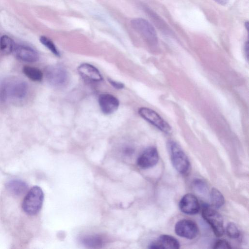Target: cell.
I'll return each mask as SVG.
<instances>
[{"instance_id":"1","label":"cell","mask_w":249,"mask_h":249,"mask_svg":"<svg viewBox=\"0 0 249 249\" xmlns=\"http://www.w3.org/2000/svg\"><path fill=\"white\" fill-rule=\"evenodd\" d=\"M28 86L26 82L16 78L5 79L0 85V100H20L26 95Z\"/></svg>"},{"instance_id":"2","label":"cell","mask_w":249,"mask_h":249,"mask_svg":"<svg viewBox=\"0 0 249 249\" xmlns=\"http://www.w3.org/2000/svg\"><path fill=\"white\" fill-rule=\"evenodd\" d=\"M167 147L174 168L181 175H187L190 171L191 166L186 154L180 146L174 141H169Z\"/></svg>"},{"instance_id":"3","label":"cell","mask_w":249,"mask_h":249,"mask_svg":"<svg viewBox=\"0 0 249 249\" xmlns=\"http://www.w3.org/2000/svg\"><path fill=\"white\" fill-rule=\"evenodd\" d=\"M43 199L42 190L40 187L35 186L25 196L22 202V209L28 214L35 215L41 210Z\"/></svg>"},{"instance_id":"4","label":"cell","mask_w":249,"mask_h":249,"mask_svg":"<svg viewBox=\"0 0 249 249\" xmlns=\"http://www.w3.org/2000/svg\"><path fill=\"white\" fill-rule=\"evenodd\" d=\"M131 25L149 45L155 46L158 44L157 33L149 21L142 18H135L131 20Z\"/></svg>"},{"instance_id":"5","label":"cell","mask_w":249,"mask_h":249,"mask_svg":"<svg viewBox=\"0 0 249 249\" xmlns=\"http://www.w3.org/2000/svg\"><path fill=\"white\" fill-rule=\"evenodd\" d=\"M45 76L48 83L56 88L65 87L69 80L67 70L59 64L48 66L45 70Z\"/></svg>"},{"instance_id":"6","label":"cell","mask_w":249,"mask_h":249,"mask_svg":"<svg viewBox=\"0 0 249 249\" xmlns=\"http://www.w3.org/2000/svg\"><path fill=\"white\" fill-rule=\"evenodd\" d=\"M202 216L211 226L217 237L223 236L224 233L223 219L218 212L209 206H205L202 210Z\"/></svg>"},{"instance_id":"7","label":"cell","mask_w":249,"mask_h":249,"mask_svg":"<svg viewBox=\"0 0 249 249\" xmlns=\"http://www.w3.org/2000/svg\"><path fill=\"white\" fill-rule=\"evenodd\" d=\"M138 113L145 120L153 125L160 131L168 133L171 130L170 125L155 111L150 108L142 107Z\"/></svg>"},{"instance_id":"8","label":"cell","mask_w":249,"mask_h":249,"mask_svg":"<svg viewBox=\"0 0 249 249\" xmlns=\"http://www.w3.org/2000/svg\"><path fill=\"white\" fill-rule=\"evenodd\" d=\"M175 232L179 236L192 239L197 236L198 228L194 221L189 219H182L176 224Z\"/></svg>"},{"instance_id":"9","label":"cell","mask_w":249,"mask_h":249,"mask_svg":"<svg viewBox=\"0 0 249 249\" xmlns=\"http://www.w3.org/2000/svg\"><path fill=\"white\" fill-rule=\"evenodd\" d=\"M159 156L157 148L150 146L145 149L137 159V164L142 169H145L155 166L158 162Z\"/></svg>"},{"instance_id":"10","label":"cell","mask_w":249,"mask_h":249,"mask_svg":"<svg viewBox=\"0 0 249 249\" xmlns=\"http://www.w3.org/2000/svg\"><path fill=\"white\" fill-rule=\"evenodd\" d=\"M98 103L102 112L106 115L116 111L119 106L118 99L112 94L102 93L98 97Z\"/></svg>"},{"instance_id":"11","label":"cell","mask_w":249,"mask_h":249,"mask_svg":"<svg viewBox=\"0 0 249 249\" xmlns=\"http://www.w3.org/2000/svg\"><path fill=\"white\" fill-rule=\"evenodd\" d=\"M180 211L187 214H195L200 209V205L197 198L192 194L185 195L179 203Z\"/></svg>"},{"instance_id":"12","label":"cell","mask_w":249,"mask_h":249,"mask_svg":"<svg viewBox=\"0 0 249 249\" xmlns=\"http://www.w3.org/2000/svg\"><path fill=\"white\" fill-rule=\"evenodd\" d=\"M148 248L153 249H178L180 248V244L178 241L174 237L167 234H163L152 242L149 245Z\"/></svg>"},{"instance_id":"13","label":"cell","mask_w":249,"mask_h":249,"mask_svg":"<svg viewBox=\"0 0 249 249\" xmlns=\"http://www.w3.org/2000/svg\"><path fill=\"white\" fill-rule=\"evenodd\" d=\"M16 57L24 62H35L39 58L37 52L30 47L18 45L15 46L14 50Z\"/></svg>"},{"instance_id":"14","label":"cell","mask_w":249,"mask_h":249,"mask_svg":"<svg viewBox=\"0 0 249 249\" xmlns=\"http://www.w3.org/2000/svg\"><path fill=\"white\" fill-rule=\"evenodd\" d=\"M77 71L79 74L86 80L93 82H100L103 80L99 70L91 64H81L77 68Z\"/></svg>"},{"instance_id":"15","label":"cell","mask_w":249,"mask_h":249,"mask_svg":"<svg viewBox=\"0 0 249 249\" xmlns=\"http://www.w3.org/2000/svg\"><path fill=\"white\" fill-rule=\"evenodd\" d=\"M6 187L12 194L15 195H21L27 191L28 185L23 181L13 179L7 183Z\"/></svg>"},{"instance_id":"16","label":"cell","mask_w":249,"mask_h":249,"mask_svg":"<svg viewBox=\"0 0 249 249\" xmlns=\"http://www.w3.org/2000/svg\"><path fill=\"white\" fill-rule=\"evenodd\" d=\"M23 73L30 80L33 81H41L43 78L42 71L38 68L29 66L23 67Z\"/></svg>"},{"instance_id":"17","label":"cell","mask_w":249,"mask_h":249,"mask_svg":"<svg viewBox=\"0 0 249 249\" xmlns=\"http://www.w3.org/2000/svg\"><path fill=\"white\" fill-rule=\"evenodd\" d=\"M210 199L212 206L215 208L221 207L225 202L223 195L215 188H212L211 191Z\"/></svg>"},{"instance_id":"18","label":"cell","mask_w":249,"mask_h":249,"mask_svg":"<svg viewBox=\"0 0 249 249\" xmlns=\"http://www.w3.org/2000/svg\"><path fill=\"white\" fill-rule=\"evenodd\" d=\"M15 45L14 41L7 36L4 35L0 38V49L4 53L8 54L14 51Z\"/></svg>"},{"instance_id":"19","label":"cell","mask_w":249,"mask_h":249,"mask_svg":"<svg viewBox=\"0 0 249 249\" xmlns=\"http://www.w3.org/2000/svg\"><path fill=\"white\" fill-rule=\"evenodd\" d=\"M41 43L47 48L55 56L59 57L60 53L56 47L53 42L49 38L45 36H41L40 37Z\"/></svg>"},{"instance_id":"20","label":"cell","mask_w":249,"mask_h":249,"mask_svg":"<svg viewBox=\"0 0 249 249\" xmlns=\"http://www.w3.org/2000/svg\"><path fill=\"white\" fill-rule=\"evenodd\" d=\"M226 232L227 235L231 238H237L240 234V231L235 224L230 222L226 228Z\"/></svg>"},{"instance_id":"21","label":"cell","mask_w":249,"mask_h":249,"mask_svg":"<svg viewBox=\"0 0 249 249\" xmlns=\"http://www.w3.org/2000/svg\"><path fill=\"white\" fill-rule=\"evenodd\" d=\"M86 245L90 247L100 245L101 240L97 237H89L86 238L83 241Z\"/></svg>"},{"instance_id":"22","label":"cell","mask_w":249,"mask_h":249,"mask_svg":"<svg viewBox=\"0 0 249 249\" xmlns=\"http://www.w3.org/2000/svg\"><path fill=\"white\" fill-rule=\"evenodd\" d=\"M213 249H231V247L230 244L226 240L224 239L217 240L213 245Z\"/></svg>"},{"instance_id":"23","label":"cell","mask_w":249,"mask_h":249,"mask_svg":"<svg viewBox=\"0 0 249 249\" xmlns=\"http://www.w3.org/2000/svg\"><path fill=\"white\" fill-rule=\"evenodd\" d=\"M194 184L196 189L201 193H203L206 192V186L204 182H203L201 180L196 179L194 180Z\"/></svg>"},{"instance_id":"24","label":"cell","mask_w":249,"mask_h":249,"mask_svg":"<svg viewBox=\"0 0 249 249\" xmlns=\"http://www.w3.org/2000/svg\"><path fill=\"white\" fill-rule=\"evenodd\" d=\"M108 81L115 89H122L124 87V84L120 82L115 81L110 78H108Z\"/></svg>"},{"instance_id":"25","label":"cell","mask_w":249,"mask_h":249,"mask_svg":"<svg viewBox=\"0 0 249 249\" xmlns=\"http://www.w3.org/2000/svg\"><path fill=\"white\" fill-rule=\"evenodd\" d=\"M216 3H218L219 4H220L221 5H226L229 0H214Z\"/></svg>"},{"instance_id":"26","label":"cell","mask_w":249,"mask_h":249,"mask_svg":"<svg viewBox=\"0 0 249 249\" xmlns=\"http://www.w3.org/2000/svg\"><path fill=\"white\" fill-rule=\"evenodd\" d=\"M245 54L247 56V57H248V52H249V42H248V41H247L246 43H245Z\"/></svg>"}]
</instances>
